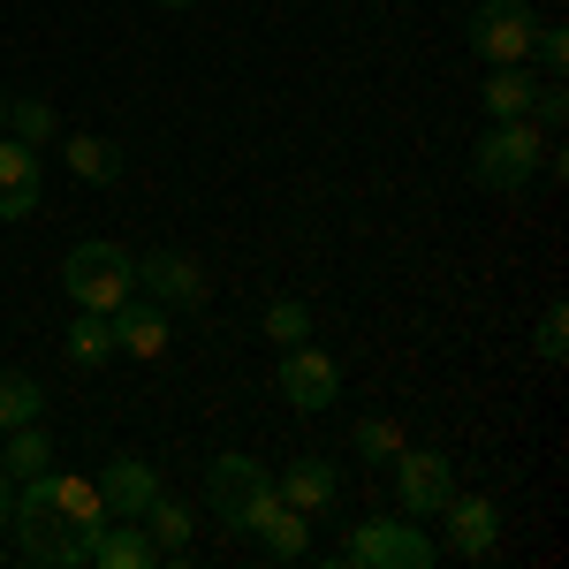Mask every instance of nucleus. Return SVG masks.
I'll return each mask as SVG.
<instances>
[{
  "instance_id": "nucleus-1",
  "label": "nucleus",
  "mask_w": 569,
  "mask_h": 569,
  "mask_svg": "<svg viewBox=\"0 0 569 569\" xmlns=\"http://www.w3.org/2000/svg\"><path fill=\"white\" fill-rule=\"evenodd\" d=\"M61 297L77 311H114L137 297V251L130 243H107V236H84L69 259H61Z\"/></svg>"
},
{
  "instance_id": "nucleus-2",
  "label": "nucleus",
  "mask_w": 569,
  "mask_h": 569,
  "mask_svg": "<svg viewBox=\"0 0 569 569\" xmlns=\"http://www.w3.org/2000/svg\"><path fill=\"white\" fill-rule=\"evenodd\" d=\"M539 160H547V130L531 122H493V130L471 144V182L486 198H525L539 182Z\"/></svg>"
},
{
  "instance_id": "nucleus-3",
  "label": "nucleus",
  "mask_w": 569,
  "mask_h": 569,
  "mask_svg": "<svg viewBox=\"0 0 569 569\" xmlns=\"http://www.w3.org/2000/svg\"><path fill=\"white\" fill-rule=\"evenodd\" d=\"M266 493H273V471H266L259 456H243V448L213 456V471H206V509H213V525L228 531V539L251 531V517H259Z\"/></svg>"
},
{
  "instance_id": "nucleus-4",
  "label": "nucleus",
  "mask_w": 569,
  "mask_h": 569,
  "mask_svg": "<svg viewBox=\"0 0 569 569\" xmlns=\"http://www.w3.org/2000/svg\"><path fill=\"white\" fill-rule=\"evenodd\" d=\"M342 555H350L357 569H433L440 547L418 531V517H365V525H350V539H342Z\"/></svg>"
},
{
  "instance_id": "nucleus-5",
  "label": "nucleus",
  "mask_w": 569,
  "mask_h": 569,
  "mask_svg": "<svg viewBox=\"0 0 569 569\" xmlns=\"http://www.w3.org/2000/svg\"><path fill=\"white\" fill-rule=\"evenodd\" d=\"M531 31H539V16H531L525 0H479V8L463 16V46L479 53L486 69L525 61V53H531Z\"/></svg>"
},
{
  "instance_id": "nucleus-6",
  "label": "nucleus",
  "mask_w": 569,
  "mask_h": 569,
  "mask_svg": "<svg viewBox=\"0 0 569 569\" xmlns=\"http://www.w3.org/2000/svg\"><path fill=\"white\" fill-rule=\"evenodd\" d=\"M388 479H395V509H402V517H440V501L456 493V463H448L440 448H410V440H402Z\"/></svg>"
},
{
  "instance_id": "nucleus-7",
  "label": "nucleus",
  "mask_w": 569,
  "mask_h": 569,
  "mask_svg": "<svg viewBox=\"0 0 569 569\" xmlns=\"http://www.w3.org/2000/svg\"><path fill=\"white\" fill-rule=\"evenodd\" d=\"M440 547L463 555V562L501 555V501H486V493H448V501H440Z\"/></svg>"
},
{
  "instance_id": "nucleus-8",
  "label": "nucleus",
  "mask_w": 569,
  "mask_h": 569,
  "mask_svg": "<svg viewBox=\"0 0 569 569\" xmlns=\"http://www.w3.org/2000/svg\"><path fill=\"white\" fill-rule=\"evenodd\" d=\"M137 289L168 311H190V305H206V266L190 251H176V243H152V251H137Z\"/></svg>"
},
{
  "instance_id": "nucleus-9",
  "label": "nucleus",
  "mask_w": 569,
  "mask_h": 569,
  "mask_svg": "<svg viewBox=\"0 0 569 569\" xmlns=\"http://www.w3.org/2000/svg\"><path fill=\"white\" fill-rule=\"evenodd\" d=\"M281 402L289 410H335V395H342V365L327 350H311V342H297V350H281Z\"/></svg>"
},
{
  "instance_id": "nucleus-10",
  "label": "nucleus",
  "mask_w": 569,
  "mask_h": 569,
  "mask_svg": "<svg viewBox=\"0 0 569 569\" xmlns=\"http://www.w3.org/2000/svg\"><path fill=\"white\" fill-rule=\"evenodd\" d=\"M273 493H281L289 509H305L311 525H319V517H335V493H342V471H335L327 456H297V463H281V479H273Z\"/></svg>"
},
{
  "instance_id": "nucleus-11",
  "label": "nucleus",
  "mask_w": 569,
  "mask_h": 569,
  "mask_svg": "<svg viewBox=\"0 0 569 569\" xmlns=\"http://www.w3.org/2000/svg\"><path fill=\"white\" fill-rule=\"evenodd\" d=\"M39 213V144L0 130V220H31Z\"/></svg>"
},
{
  "instance_id": "nucleus-12",
  "label": "nucleus",
  "mask_w": 569,
  "mask_h": 569,
  "mask_svg": "<svg viewBox=\"0 0 569 569\" xmlns=\"http://www.w3.org/2000/svg\"><path fill=\"white\" fill-rule=\"evenodd\" d=\"M107 327H114V350L122 357H168V305H152L144 289H137L130 305L107 311Z\"/></svg>"
},
{
  "instance_id": "nucleus-13",
  "label": "nucleus",
  "mask_w": 569,
  "mask_h": 569,
  "mask_svg": "<svg viewBox=\"0 0 569 569\" xmlns=\"http://www.w3.org/2000/svg\"><path fill=\"white\" fill-rule=\"evenodd\" d=\"M84 562H99V569H160V547H152V531L137 525V517H107V525L91 531Z\"/></svg>"
},
{
  "instance_id": "nucleus-14",
  "label": "nucleus",
  "mask_w": 569,
  "mask_h": 569,
  "mask_svg": "<svg viewBox=\"0 0 569 569\" xmlns=\"http://www.w3.org/2000/svg\"><path fill=\"white\" fill-rule=\"evenodd\" d=\"M243 539H259L273 562H297V555L311 547V517H305V509H289L281 493H266V501H259V517H251V531H243Z\"/></svg>"
},
{
  "instance_id": "nucleus-15",
  "label": "nucleus",
  "mask_w": 569,
  "mask_h": 569,
  "mask_svg": "<svg viewBox=\"0 0 569 569\" xmlns=\"http://www.w3.org/2000/svg\"><path fill=\"white\" fill-rule=\"evenodd\" d=\"M91 486H99L107 517H144V509H152V493H160V479H152L137 456H114V463H107V471H99Z\"/></svg>"
},
{
  "instance_id": "nucleus-16",
  "label": "nucleus",
  "mask_w": 569,
  "mask_h": 569,
  "mask_svg": "<svg viewBox=\"0 0 569 569\" xmlns=\"http://www.w3.org/2000/svg\"><path fill=\"white\" fill-rule=\"evenodd\" d=\"M137 525L152 531V547H160L168 562H182V555H190V539H198V509H190V501H176V493L160 486V493H152V509H144Z\"/></svg>"
},
{
  "instance_id": "nucleus-17",
  "label": "nucleus",
  "mask_w": 569,
  "mask_h": 569,
  "mask_svg": "<svg viewBox=\"0 0 569 569\" xmlns=\"http://www.w3.org/2000/svg\"><path fill=\"white\" fill-rule=\"evenodd\" d=\"M531 91H539L531 61H501V69L479 84V99H486V114H493V122H525V114H531Z\"/></svg>"
},
{
  "instance_id": "nucleus-18",
  "label": "nucleus",
  "mask_w": 569,
  "mask_h": 569,
  "mask_svg": "<svg viewBox=\"0 0 569 569\" xmlns=\"http://www.w3.org/2000/svg\"><path fill=\"white\" fill-rule=\"evenodd\" d=\"M61 152H69L77 182H122V144H114V137L77 130V137H61Z\"/></svg>"
},
{
  "instance_id": "nucleus-19",
  "label": "nucleus",
  "mask_w": 569,
  "mask_h": 569,
  "mask_svg": "<svg viewBox=\"0 0 569 569\" xmlns=\"http://www.w3.org/2000/svg\"><path fill=\"white\" fill-rule=\"evenodd\" d=\"M53 517L69 531H99L107 525V501H99V486L77 479V471H53Z\"/></svg>"
},
{
  "instance_id": "nucleus-20",
  "label": "nucleus",
  "mask_w": 569,
  "mask_h": 569,
  "mask_svg": "<svg viewBox=\"0 0 569 569\" xmlns=\"http://www.w3.org/2000/svg\"><path fill=\"white\" fill-rule=\"evenodd\" d=\"M61 357H69L77 372H99V365L114 357V327H107V311H77V327L61 335Z\"/></svg>"
},
{
  "instance_id": "nucleus-21",
  "label": "nucleus",
  "mask_w": 569,
  "mask_h": 569,
  "mask_svg": "<svg viewBox=\"0 0 569 569\" xmlns=\"http://www.w3.org/2000/svg\"><path fill=\"white\" fill-rule=\"evenodd\" d=\"M0 471H8V479H39V471H53V440H46L39 418H31V426H8Z\"/></svg>"
},
{
  "instance_id": "nucleus-22",
  "label": "nucleus",
  "mask_w": 569,
  "mask_h": 569,
  "mask_svg": "<svg viewBox=\"0 0 569 569\" xmlns=\"http://www.w3.org/2000/svg\"><path fill=\"white\" fill-rule=\"evenodd\" d=\"M31 418H46V388L31 372H0V433L8 426H31Z\"/></svg>"
},
{
  "instance_id": "nucleus-23",
  "label": "nucleus",
  "mask_w": 569,
  "mask_h": 569,
  "mask_svg": "<svg viewBox=\"0 0 569 569\" xmlns=\"http://www.w3.org/2000/svg\"><path fill=\"white\" fill-rule=\"evenodd\" d=\"M259 327H266L273 350H297V342H311V305H305V297H273Z\"/></svg>"
},
{
  "instance_id": "nucleus-24",
  "label": "nucleus",
  "mask_w": 569,
  "mask_h": 569,
  "mask_svg": "<svg viewBox=\"0 0 569 569\" xmlns=\"http://www.w3.org/2000/svg\"><path fill=\"white\" fill-rule=\"evenodd\" d=\"M8 137H23V144H61V114L46 107V99H8Z\"/></svg>"
},
{
  "instance_id": "nucleus-25",
  "label": "nucleus",
  "mask_w": 569,
  "mask_h": 569,
  "mask_svg": "<svg viewBox=\"0 0 569 569\" xmlns=\"http://www.w3.org/2000/svg\"><path fill=\"white\" fill-rule=\"evenodd\" d=\"M350 448H357V463L388 471L395 448H402V426H395V418H357V426H350Z\"/></svg>"
},
{
  "instance_id": "nucleus-26",
  "label": "nucleus",
  "mask_w": 569,
  "mask_h": 569,
  "mask_svg": "<svg viewBox=\"0 0 569 569\" xmlns=\"http://www.w3.org/2000/svg\"><path fill=\"white\" fill-rule=\"evenodd\" d=\"M525 61H539L547 77H562V69H569V31H562V23H539V31H531V53H525Z\"/></svg>"
},
{
  "instance_id": "nucleus-27",
  "label": "nucleus",
  "mask_w": 569,
  "mask_h": 569,
  "mask_svg": "<svg viewBox=\"0 0 569 569\" xmlns=\"http://www.w3.org/2000/svg\"><path fill=\"white\" fill-rule=\"evenodd\" d=\"M531 342H539V357H547V365H562V357H569V305H547V311H539V335H531Z\"/></svg>"
},
{
  "instance_id": "nucleus-28",
  "label": "nucleus",
  "mask_w": 569,
  "mask_h": 569,
  "mask_svg": "<svg viewBox=\"0 0 569 569\" xmlns=\"http://www.w3.org/2000/svg\"><path fill=\"white\" fill-rule=\"evenodd\" d=\"M8 493H16V479L0 471V531H8Z\"/></svg>"
},
{
  "instance_id": "nucleus-29",
  "label": "nucleus",
  "mask_w": 569,
  "mask_h": 569,
  "mask_svg": "<svg viewBox=\"0 0 569 569\" xmlns=\"http://www.w3.org/2000/svg\"><path fill=\"white\" fill-rule=\"evenodd\" d=\"M152 8H198V0H152Z\"/></svg>"
},
{
  "instance_id": "nucleus-30",
  "label": "nucleus",
  "mask_w": 569,
  "mask_h": 569,
  "mask_svg": "<svg viewBox=\"0 0 569 569\" xmlns=\"http://www.w3.org/2000/svg\"><path fill=\"white\" fill-rule=\"evenodd\" d=\"M0 130H8V91H0Z\"/></svg>"
}]
</instances>
